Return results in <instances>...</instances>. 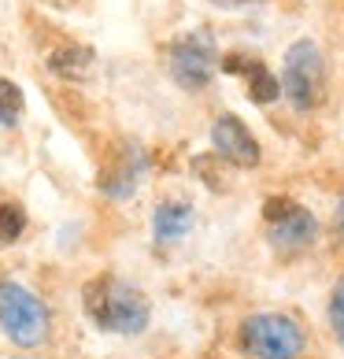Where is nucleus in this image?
<instances>
[{
  "label": "nucleus",
  "mask_w": 344,
  "mask_h": 359,
  "mask_svg": "<svg viewBox=\"0 0 344 359\" xmlns=\"http://www.w3.org/2000/svg\"><path fill=\"white\" fill-rule=\"evenodd\" d=\"M52 4H60V8H71V4H78V0H52Z\"/></svg>",
  "instance_id": "nucleus-19"
},
{
  "label": "nucleus",
  "mask_w": 344,
  "mask_h": 359,
  "mask_svg": "<svg viewBox=\"0 0 344 359\" xmlns=\"http://www.w3.org/2000/svg\"><path fill=\"white\" fill-rule=\"evenodd\" d=\"M215 8H245V4H256V0H211Z\"/></svg>",
  "instance_id": "nucleus-18"
},
{
  "label": "nucleus",
  "mask_w": 344,
  "mask_h": 359,
  "mask_svg": "<svg viewBox=\"0 0 344 359\" xmlns=\"http://www.w3.org/2000/svg\"><path fill=\"white\" fill-rule=\"evenodd\" d=\"M263 222H267V241L282 256H300L319 237V219L308 208H300L289 196H267L263 204Z\"/></svg>",
  "instance_id": "nucleus-5"
},
{
  "label": "nucleus",
  "mask_w": 344,
  "mask_h": 359,
  "mask_svg": "<svg viewBox=\"0 0 344 359\" xmlns=\"http://www.w3.org/2000/svg\"><path fill=\"white\" fill-rule=\"evenodd\" d=\"M329 330H333L337 344L344 348V274L337 278L333 292H329Z\"/></svg>",
  "instance_id": "nucleus-15"
},
{
  "label": "nucleus",
  "mask_w": 344,
  "mask_h": 359,
  "mask_svg": "<svg viewBox=\"0 0 344 359\" xmlns=\"http://www.w3.org/2000/svg\"><path fill=\"white\" fill-rule=\"evenodd\" d=\"M82 308L92 318V326L104 334H118V337H137L149 330L152 323V304L149 297L123 282L115 274H97L82 285Z\"/></svg>",
  "instance_id": "nucleus-1"
},
{
  "label": "nucleus",
  "mask_w": 344,
  "mask_h": 359,
  "mask_svg": "<svg viewBox=\"0 0 344 359\" xmlns=\"http://www.w3.org/2000/svg\"><path fill=\"white\" fill-rule=\"evenodd\" d=\"M282 93L296 111H315L329 93V71L326 56L311 37L289 45L285 52V71H282Z\"/></svg>",
  "instance_id": "nucleus-3"
},
{
  "label": "nucleus",
  "mask_w": 344,
  "mask_h": 359,
  "mask_svg": "<svg viewBox=\"0 0 344 359\" xmlns=\"http://www.w3.org/2000/svg\"><path fill=\"white\" fill-rule=\"evenodd\" d=\"M248 97H252L256 104H274L277 97H282V78L259 63V67L248 74Z\"/></svg>",
  "instance_id": "nucleus-12"
},
{
  "label": "nucleus",
  "mask_w": 344,
  "mask_h": 359,
  "mask_svg": "<svg viewBox=\"0 0 344 359\" xmlns=\"http://www.w3.org/2000/svg\"><path fill=\"white\" fill-rule=\"evenodd\" d=\"M144 167H149V159H144L141 144L134 141H118L115 149L108 152L104 159V170H100V193L111 196V201H126L130 193L137 189V182L144 178Z\"/></svg>",
  "instance_id": "nucleus-7"
},
{
  "label": "nucleus",
  "mask_w": 344,
  "mask_h": 359,
  "mask_svg": "<svg viewBox=\"0 0 344 359\" xmlns=\"http://www.w3.org/2000/svg\"><path fill=\"white\" fill-rule=\"evenodd\" d=\"M0 330L19 348H37L48 337V308L26 285L0 278Z\"/></svg>",
  "instance_id": "nucleus-4"
},
{
  "label": "nucleus",
  "mask_w": 344,
  "mask_h": 359,
  "mask_svg": "<svg viewBox=\"0 0 344 359\" xmlns=\"http://www.w3.org/2000/svg\"><path fill=\"white\" fill-rule=\"evenodd\" d=\"M22 115V89L11 78H0V126H15Z\"/></svg>",
  "instance_id": "nucleus-14"
},
{
  "label": "nucleus",
  "mask_w": 344,
  "mask_h": 359,
  "mask_svg": "<svg viewBox=\"0 0 344 359\" xmlns=\"http://www.w3.org/2000/svg\"><path fill=\"white\" fill-rule=\"evenodd\" d=\"M211 141H215V152L226 159V163H233V167H256L259 156H263L256 134L245 126V118H237L230 111L215 118V126H211Z\"/></svg>",
  "instance_id": "nucleus-8"
},
{
  "label": "nucleus",
  "mask_w": 344,
  "mask_h": 359,
  "mask_svg": "<svg viewBox=\"0 0 344 359\" xmlns=\"http://www.w3.org/2000/svg\"><path fill=\"white\" fill-rule=\"evenodd\" d=\"M219 63H222V71H226V74H252V71L259 67V60L248 56V52H241V48L226 52V56H222Z\"/></svg>",
  "instance_id": "nucleus-16"
},
{
  "label": "nucleus",
  "mask_w": 344,
  "mask_h": 359,
  "mask_svg": "<svg viewBox=\"0 0 344 359\" xmlns=\"http://www.w3.org/2000/svg\"><path fill=\"white\" fill-rule=\"evenodd\" d=\"M237 344L248 359H300L308 352V326L285 311H259L241 323Z\"/></svg>",
  "instance_id": "nucleus-2"
},
{
  "label": "nucleus",
  "mask_w": 344,
  "mask_h": 359,
  "mask_svg": "<svg viewBox=\"0 0 344 359\" xmlns=\"http://www.w3.org/2000/svg\"><path fill=\"white\" fill-rule=\"evenodd\" d=\"M196 222V211L189 201H181V196H170V201H160L152 211V237L156 245H178L181 237H189Z\"/></svg>",
  "instance_id": "nucleus-9"
},
{
  "label": "nucleus",
  "mask_w": 344,
  "mask_h": 359,
  "mask_svg": "<svg viewBox=\"0 0 344 359\" xmlns=\"http://www.w3.org/2000/svg\"><path fill=\"white\" fill-rule=\"evenodd\" d=\"M333 226H337V237H340V245H344V196L337 201V211H333Z\"/></svg>",
  "instance_id": "nucleus-17"
},
{
  "label": "nucleus",
  "mask_w": 344,
  "mask_h": 359,
  "mask_svg": "<svg viewBox=\"0 0 344 359\" xmlns=\"http://www.w3.org/2000/svg\"><path fill=\"white\" fill-rule=\"evenodd\" d=\"M215 41L211 34H181L167 48V71L185 93H200L207 89L211 74H215Z\"/></svg>",
  "instance_id": "nucleus-6"
},
{
  "label": "nucleus",
  "mask_w": 344,
  "mask_h": 359,
  "mask_svg": "<svg viewBox=\"0 0 344 359\" xmlns=\"http://www.w3.org/2000/svg\"><path fill=\"white\" fill-rule=\"evenodd\" d=\"M230 167L233 163H226L219 152H204V156H193V170H196V178H200L207 189H215V193H222V189H230Z\"/></svg>",
  "instance_id": "nucleus-11"
},
{
  "label": "nucleus",
  "mask_w": 344,
  "mask_h": 359,
  "mask_svg": "<svg viewBox=\"0 0 344 359\" xmlns=\"http://www.w3.org/2000/svg\"><path fill=\"white\" fill-rule=\"evenodd\" d=\"M48 71L67 78V82H82V78L92 74V63H97V56H92L89 45H78V41H63L48 52Z\"/></svg>",
  "instance_id": "nucleus-10"
},
{
  "label": "nucleus",
  "mask_w": 344,
  "mask_h": 359,
  "mask_svg": "<svg viewBox=\"0 0 344 359\" xmlns=\"http://www.w3.org/2000/svg\"><path fill=\"white\" fill-rule=\"evenodd\" d=\"M22 230H26V211L11 201H0V248L19 241Z\"/></svg>",
  "instance_id": "nucleus-13"
}]
</instances>
